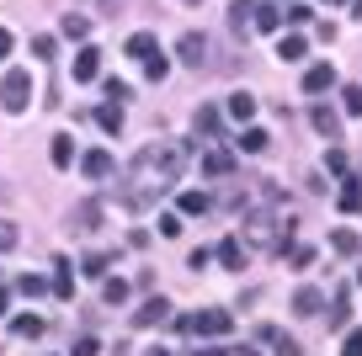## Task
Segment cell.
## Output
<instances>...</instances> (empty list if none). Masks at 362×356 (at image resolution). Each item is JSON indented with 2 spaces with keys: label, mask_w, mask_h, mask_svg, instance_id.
<instances>
[{
  "label": "cell",
  "mask_w": 362,
  "mask_h": 356,
  "mask_svg": "<svg viewBox=\"0 0 362 356\" xmlns=\"http://www.w3.org/2000/svg\"><path fill=\"white\" fill-rule=\"evenodd\" d=\"M181 170H187V144H176V138H160V144H144L134 155V191H128V202L134 208H144L149 197H160L165 186H176Z\"/></svg>",
  "instance_id": "obj_1"
},
{
  "label": "cell",
  "mask_w": 362,
  "mask_h": 356,
  "mask_svg": "<svg viewBox=\"0 0 362 356\" xmlns=\"http://www.w3.org/2000/svg\"><path fill=\"white\" fill-rule=\"evenodd\" d=\"M240 239H245L250 250H283L288 239H293V218H288V213H250Z\"/></svg>",
  "instance_id": "obj_2"
},
{
  "label": "cell",
  "mask_w": 362,
  "mask_h": 356,
  "mask_svg": "<svg viewBox=\"0 0 362 356\" xmlns=\"http://www.w3.org/2000/svg\"><path fill=\"white\" fill-rule=\"evenodd\" d=\"M0 101H6V112H27V101H33V75H27V69H6Z\"/></svg>",
  "instance_id": "obj_3"
},
{
  "label": "cell",
  "mask_w": 362,
  "mask_h": 356,
  "mask_svg": "<svg viewBox=\"0 0 362 356\" xmlns=\"http://www.w3.org/2000/svg\"><path fill=\"white\" fill-rule=\"evenodd\" d=\"M176 330H192V335H229V330H235V319H229V309H203V314H192V319H176Z\"/></svg>",
  "instance_id": "obj_4"
},
{
  "label": "cell",
  "mask_w": 362,
  "mask_h": 356,
  "mask_svg": "<svg viewBox=\"0 0 362 356\" xmlns=\"http://www.w3.org/2000/svg\"><path fill=\"white\" fill-rule=\"evenodd\" d=\"M176 54H181V64H187V69H203L208 64V37L203 32H181Z\"/></svg>",
  "instance_id": "obj_5"
},
{
  "label": "cell",
  "mask_w": 362,
  "mask_h": 356,
  "mask_svg": "<svg viewBox=\"0 0 362 356\" xmlns=\"http://www.w3.org/2000/svg\"><path fill=\"white\" fill-rule=\"evenodd\" d=\"M229 32H235V37L256 32V6H250V0H235V6H229Z\"/></svg>",
  "instance_id": "obj_6"
},
{
  "label": "cell",
  "mask_w": 362,
  "mask_h": 356,
  "mask_svg": "<svg viewBox=\"0 0 362 356\" xmlns=\"http://www.w3.org/2000/svg\"><path fill=\"white\" fill-rule=\"evenodd\" d=\"M165 319H170V303H165V298H149L144 309L134 314V324H139V330H149V324H165Z\"/></svg>",
  "instance_id": "obj_7"
},
{
  "label": "cell",
  "mask_w": 362,
  "mask_h": 356,
  "mask_svg": "<svg viewBox=\"0 0 362 356\" xmlns=\"http://www.w3.org/2000/svg\"><path fill=\"white\" fill-rule=\"evenodd\" d=\"M80 170H86L90 181H107L112 176V155H107V149H90V155L80 160Z\"/></svg>",
  "instance_id": "obj_8"
},
{
  "label": "cell",
  "mask_w": 362,
  "mask_h": 356,
  "mask_svg": "<svg viewBox=\"0 0 362 356\" xmlns=\"http://www.w3.org/2000/svg\"><path fill=\"white\" fill-rule=\"evenodd\" d=\"M96 75H102V54H96V48H80L75 54V80L86 85V80H96Z\"/></svg>",
  "instance_id": "obj_9"
},
{
  "label": "cell",
  "mask_w": 362,
  "mask_h": 356,
  "mask_svg": "<svg viewBox=\"0 0 362 356\" xmlns=\"http://www.w3.org/2000/svg\"><path fill=\"white\" fill-rule=\"evenodd\" d=\"M330 85H336V64H315V69L304 75V90H309V96H320V90H330Z\"/></svg>",
  "instance_id": "obj_10"
},
{
  "label": "cell",
  "mask_w": 362,
  "mask_h": 356,
  "mask_svg": "<svg viewBox=\"0 0 362 356\" xmlns=\"http://www.w3.org/2000/svg\"><path fill=\"white\" fill-rule=\"evenodd\" d=\"M309 54V43L298 32H288V37H277V59H283V64H298V59Z\"/></svg>",
  "instance_id": "obj_11"
},
{
  "label": "cell",
  "mask_w": 362,
  "mask_h": 356,
  "mask_svg": "<svg viewBox=\"0 0 362 356\" xmlns=\"http://www.w3.org/2000/svg\"><path fill=\"white\" fill-rule=\"evenodd\" d=\"M69 223H75V229H102V202H80V208L69 213Z\"/></svg>",
  "instance_id": "obj_12"
},
{
  "label": "cell",
  "mask_w": 362,
  "mask_h": 356,
  "mask_svg": "<svg viewBox=\"0 0 362 356\" xmlns=\"http://www.w3.org/2000/svg\"><path fill=\"white\" fill-rule=\"evenodd\" d=\"M214 256H218V261H224V266H229V271H240V266H245V239H224V245H218V250H214Z\"/></svg>",
  "instance_id": "obj_13"
},
{
  "label": "cell",
  "mask_w": 362,
  "mask_h": 356,
  "mask_svg": "<svg viewBox=\"0 0 362 356\" xmlns=\"http://www.w3.org/2000/svg\"><path fill=\"white\" fill-rule=\"evenodd\" d=\"M309 123H315L325 138H341V117H336L330 107H315V112H309Z\"/></svg>",
  "instance_id": "obj_14"
},
{
  "label": "cell",
  "mask_w": 362,
  "mask_h": 356,
  "mask_svg": "<svg viewBox=\"0 0 362 356\" xmlns=\"http://www.w3.org/2000/svg\"><path fill=\"white\" fill-rule=\"evenodd\" d=\"M320 303H325V298H320L315 287H298V292H293V314H304V319H315Z\"/></svg>",
  "instance_id": "obj_15"
},
{
  "label": "cell",
  "mask_w": 362,
  "mask_h": 356,
  "mask_svg": "<svg viewBox=\"0 0 362 356\" xmlns=\"http://www.w3.org/2000/svg\"><path fill=\"white\" fill-rule=\"evenodd\" d=\"M123 54H128V59H139V64H144V59L155 54V32H134V37H128V48H123Z\"/></svg>",
  "instance_id": "obj_16"
},
{
  "label": "cell",
  "mask_w": 362,
  "mask_h": 356,
  "mask_svg": "<svg viewBox=\"0 0 362 356\" xmlns=\"http://www.w3.org/2000/svg\"><path fill=\"white\" fill-rule=\"evenodd\" d=\"M235 144H240V149H245V155H261V149H267V144H272V134H267V128H245V134H240V138H235Z\"/></svg>",
  "instance_id": "obj_17"
},
{
  "label": "cell",
  "mask_w": 362,
  "mask_h": 356,
  "mask_svg": "<svg viewBox=\"0 0 362 356\" xmlns=\"http://www.w3.org/2000/svg\"><path fill=\"white\" fill-rule=\"evenodd\" d=\"M96 123H102L107 134H123V101H107V107L96 112Z\"/></svg>",
  "instance_id": "obj_18"
},
{
  "label": "cell",
  "mask_w": 362,
  "mask_h": 356,
  "mask_svg": "<svg viewBox=\"0 0 362 356\" xmlns=\"http://www.w3.org/2000/svg\"><path fill=\"white\" fill-rule=\"evenodd\" d=\"M229 117H235V123H250V117H256V96H245V90L229 96Z\"/></svg>",
  "instance_id": "obj_19"
},
{
  "label": "cell",
  "mask_w": 362,
  "mask_h": 356,
  "mask_svg": "<svg viewBox=\"0 0 362 356\" xmlns=\"http://www.w3.org/2000/svg\"><path fill=\"white\" fill-rule=\"evenodd\" d=\"M208 208H214L208 191H181V213H187V218H197V213H208Z\"/></svg>",
  "instance_id": "obj_20"
},
{
  "label": "cell",
  "mask_w": 362,
  "mask_h": 356,
  "mask_svg": "<svg viewBox=\"0 0 362 356\" xmlns=\"http://www.w3.org/2000/svg\"><path fill=\"white\" fill-rule=\"evenodd\" d=\"M330 250H336V256H357V250H362V239H357L351 229H336V234H330Z\"/></svg>",
  "instance_id": "obj_21"
},
{
  "label": "cell",
  "mask_w": 362,
  "mask_h": 356,
  "mask_svg": "<svg viewBox=\"0 0 362 356\" xmlns=\"http://www.w3.org/2000/svg\"><path fill=\"white\" fill-rule=\"evenodd\" d=\"M11 330L22 335V340H37V335H43V319H37V314H16V319H11Z\"/></svg>",
  "instance_id": "obj_22"
},
{
  "label": "cell",
  "mask_w": 362,
  "mask_h": 356,
  "mask_svg": "<svg viewBox=\"0 0 362 356\" xmlns=\"http://www.w3.org/2000/svg\"><path fill=\"white\" fill-rule=\"evenodd\" d=\"M54 292H59V298H75V277H69V261H54Z\"/></svg>",
  "instance_id": "obj_23"
},
{
  "label": "cell",
  "mask_w": 362,
  "mask_h": 356,
  "mask_svg": "<svg viewBox=\"0 0 362 356\" xmlns=\"http://www.w3.org/2000/svg\"><path fill=\"white\" fill-rule=\"evenodd\" d=\"M102 298L112 303V309H123V303H128V282H123V277H107V282H102Z\"/></svg>",
  "instance_id": "obj_24"
},
{
  "label": "cell",
  "mask_w": 362,
  "mask_h": 356,
  "mask_svg": "<svg viewBox=\"0 0 362 356\" xmlns=\"http://www.w3.org/2000/svg\"><path fill=\"white\" fill-rule=\"evenodd\" d=\"M283 27V11L277 6H256V32H277Z\"/></svg>",
  "instance_id": "obj_25"
},
{
  "label": "cell",
  "mask_w": 362,
  "mask_h": 356,
  "mask_svg": "<svg viewBox=\"0 0 362 356\" xmlns=\"http://www.w3.org/2000/svg\"><path fill=\"white\" fill-rule=\"evenodd\" d=\"M48 160H54L59 170H69V165H75V144H69V138H54V149H48Z\"/></svg>",
  "instance_id": "obj_26"
},
{
  "label": "cell",
  "mask_w": 362,
  "mask_h": 356,
  "mask_svg": "<svg viewBox=\"0 0 362 356\" xmlns=\"http://www.w3.org/2000/svg\"><path fill=\"white\" fill-rule=\"evenodd\" d=\"M203 170H208V176H229V170H235V160H229L224 149H214V155H203Z\"/></svg>",
  "instance_id": "obj_27"
},
{
  "label": "cell",
  "mask_w": 362,
  "mask_h": 356,
  "mask_svg": "<svg viewBox=\"0 0 362 356\" xmlns=\"http://www.w3.org/2000/svg\"><path fill=\"white\" fill-rule=\"evenodd\" d=\"M283 256H288V266H293V271H304L309 261H315V250H309V245H283Z\"/></svg>",
  "instance_id": "obj_28"
},
{
  "label": "cell",
  "mask_w": 362,
  "mask_h": 356,
  "mask_svg": "<svg viewBox=\"0 0 362 356\" xmlns=\"http://www.w3.org/2000/svg\"><path fill=\"white\" fill-rule=\"evenodd\" d=\"M341 213H362V186H357V181L341 186Z\"/></svg>",
  "instance_id": "obj_29"
},
{
  "label": "cell",
  "mask_w": 362,
  "mask_h": 356,
  "mask_svg": "<svg viewBox=\"0 0 362 356\" xmlns=\"http://www.w3.org/2000/svg\"><path fill=\"white\" fill-rule=\"evenodd\" d=\"M59 27H64V37H75V43H80V37L90 32V16H75V11H69L64 22H59Z\"/></svg>",
  "instance_id": "obj_30"
},
{
  "label": "cell",
  "mask_w": 362,
  "mask_h": 356,
  "mask_svg": "<svg viewBox=\"0 0 362 356\" xmlns=\"http://www.w3.org/2000/svg\"><path fill=\"white\" fill-rule=\"evenodd\" d=\"M107 266H112V256H102V250L80 261V271H86V277H107Z\"/></svg>",
  "instance_id": "obj_31"
},
{
  "label": "cell",
  "mask_w": 362,
  "mask_h": 356,
  "mask_svg": "<svg viewBox=\"0 0 362 356\" xmlns=\"http://www.w3.org/2000/svg\"><path fill=\"white\" fill-rule=\"evenodd\" d=\"M192 123H197V134H218V112H214V107H197Z\"/></svg>",
  "instance_id": "obj_32"
},
{
  "label": "cell",
  "mask_w": 362,
  "mask_h": 356,
  "mask_svg": "<svg viewBox=\"0 0 362 356\" xmlns=\"http://www.w3.org/2000/svg\"><path fill=\"white\" fill-rule=\"evenodd\" d=\"M144 75H149V80H155V85H160V80L170 75V64H165V59H155V54H149V59H144Z\"/></svg>",
  "instance_id": "obj_33"
},
{
  "label": "cell",
  "mask_w": 362,
  "mask_h": 356,
  "mask_svg": "<svg viewBox=\"0 0 362 356\" xmlns=\"http://www.w3.org/2000/svg\"><path fill=\"white\" fill-rule=\"evenodd\" d=\"M16 239H22V229H16V223H0V256L16 250Z\"/></svg>",
  "instance_id": "obj_34"
},
{
  "label": "cell",
  "mask_w": 362,
  "mask_h": 356,
  "mask_svg": "<svg viewBox=\"0 0 362 356\" xmlns=\"http://www.w3.org/2000/svg\"><path fill=\"white\" fill-rule=\"evenodd\" d=\"M330 330H346V292H336V309H330Z\"/></svg>",
  "instance_id": "obj_35"
},
{
  "label": "cell",
  "mask_w": 362,
  "mask_h": 356,
  "mask_svg": "<svg viewBox=\"0 0 362 356\" xmlns=\"http://www.w3.org/2000/svg\"><path fill=\"white\" fill-rule=\"evenodd\" d=\"M16 287H22V292H27V298H37V292H43V287H48V282H43V277H33V271H27V277H22V282H16Z\"/></svg>",
  "instance_id": "obj_36"
},
{
  "label": "cell",
  "mask_w": 362,
  "mask_h": 356,
  "mask_svg": "<svg viewBox=\"0 0 362 356\" xmlns=\"http://www.w3.org/2000/svg\"><path fill=\"white\" fill-rule=\"evenodd\" d=\"M96 351H102V345H96V335H80V340H75V351H69V356H96Z\"/></svg>",
  "instance_id": "obj_37"
},
{
  "label": "cell",
  "mask_w": 362,
  "mask_h": 356,
  "mask_svg": "<svg viewBox=\"0 0 362 356\" xmlns=\"http://www.w3.org/2000/svg\"><path fill=\"white\" fill-rule=\"evenodd\" d=\"M325 165H330V170H336V176H346V170H351V160H346V155H341V149H330V155H325Z\"/></svg>",
  "instance_id": "obj_38"
},
{
  "label": "cell",
  "mask_w": 362,
  "mask_h": 356,
  "mask_svg": "<svg viewBox=\"0 0 362 356\" xmlns=\"http://www.w3.org/2000/svg\"><path fill=\"white\" fill-rule=\"evenodd\" d=\"M341 96H346V112H351V117H362V85H351V90H341Z\"/></svg>",
  "instance_id": "obj_39"
},
{
  "label": "cell",
  "mask_w": 362,
  "mask_h": 356,
  "mask_svg": "<svg viewBox=\"0 0 362 356\" xmlns=\"http://www.w3.org/2000/svg\"><path fill=\"white\" fill-rule=\"evenodd\" d=\"M341 356H362V330H351L346 340H341Z\"/></svg>",
  "instance_id": "obj_40"
},
{
  "label": "cell",
  "mask_w": 362,
  "mask_h": 356,
  "mask_svg": "<svg viewBox=\"0 0 362 356\" xmlns=\"http://www.w3.org/2000/svg\"><path fill=\"white\" fill-rule=\"evenodd\" d=\"M33 54L48 64V59H54V37H33Z\"/></svg>",
  "instance_id": "obj_41"
},
{
  "label": "cell",
  "mask_w": 362,
  "mask_h": 356,
  "mask_svg": "<svg viewBox=\"0 0 362 356\" xmlns=\"http://www.w3.org/2000/svg\"><path fill=\"white\" fill-rule=\"evenodd\" d=\"M160 234H165V239H176V234H181V218H176V213H165V218H160Z\"/></svg>",
  "instance_id": "obj_42"
},
{
  "label": "cell",
  "mask_w": 362,
  "mask_h": 356,
  "mask_svg": "<svg viewBox=\"0 0 362 356\" xmlns=\"http://www.w3.org/2000/svg\"><path fill=\"white\" fill-rule=\"evenodd\" d=\"M90 6H96V11H102V16H117V11H123V6H128V0H90Z\"/></svg>",
  "instance_id": "obj_43"
},
{
  "label": "cell",
  "mask_w": 362,
  "mask_h": 356,
  "mask_svg": "<svg viewBox=\"0 0 362 356\" xmlns=\"http://www.w3.org/2000/svg\"><path fill=\"white\" fill-rule=\"evenodd\" d=\"M11 48H16V37H11V32H6V27H0V59L11 54Z\"/></svg>",
  "instance_id": "obj_44"
},
{
  "label": "cell",
  "mask_w": 362,
  "mask_h": 356,
  "mask_svg": "<svg viewBox=\"0 0 362 356\" xmlns=\"http://www.w3.org/2000/svg\"><path fill=\"white\" fill-rule=\"evenodd\" d=\"M277 356H304V351H298L293 340H277Z\"/></svg>",
  "instance_id": "obj_45"
},
{
  "label": "cell",
  "mask_w": 362,
  "mask_h": 356,
  "mask_svg": "<svg viewBox=\"0 0 362 356\" xmlns=\"http://www.w3.org/2000/svg\"><path fill=\"white\" fill-rule=\"evenodd\" d=\"M0 319H6V287H0Z\"/></svg>",
  "instance_id": "obj_46"
},
{
  "label": "cell",
  "mask_w": 362,
  "mask_h": 356,
  "mask_svg": "<svg viewBox=\"0 0 362 356\" xmlns=\"http://www.w3.org/2000/svg\"><path fill=\"white\" fill-rule=\"evenodd\" d=\"M192 356H224V351H192Z\"/></svg>",
  "instance_id": "obj_47"
},
{
  "label": "cell",
  "mask_w": 362,
  "mask_h": 356,
  "mask_svg": "<svg viewBox=\"0 0 362 356\" xmlns=\"http://www.w3.org/2000/svg\"><path fill=\"white\" fill-rule=\"evenodd\" d=\"M351 11H357V16H362V0H351Z\"/></svg>",
  "instance_id": "obj_48"
},
{
  "label": "cell",
  "mask_w": 362,
  "mask_h": 356,
  "mask_svg": "<svg viewBox=\"0 0 362 356\" xmlns=\"http://www.w3.org/2000/svg\"><path fill=\"white\" fill-rule=\"evenodd\" d=\"M149 356H170V351H160V345H155V351H149Z\"/></svg>",
  "instance_id": "obj_49"
},
{
  "label": "cell",
  "mask_w": 362,
  "mask_h": 356,
  "mask_svg": "<svg viewBox=\"0 0 362 356\" xmlns=\"http://www.w3.org/2000/svg\"><path fill=\"white\" fill-rule=\"evenodd\" d=\"M187 6H203V0H187Z\"/></svg>",
  "instance_id": "obj_50"
},
{
  "label": "cell",
  "mask_w": 362,
  "mask_h": 356,
  "mask_svg": "<svg viewBox=\"0 0 362 356\" xmlns=\"http://www.w3.org/2000/svg\"><path fill=\"white\" fill-rule=\"evenodd\" d=\"M325 6H336V0H325Z\"/></svg>",
  "instance_id": "obj_51"
},
{
  "label": "cell",
  "mask_w": 362,
  "mask_h": 356,
  "mask_svg": "<svg viewBox=\"0 0 362 356\" xmlns=\"http://www.w3.org/2000/svg\"><path fill=\"white\" fill-rule=\"evenodd\" d=\"M357 282H362V271H357Z\"/></svg>",
  "instance_id": "obj_52"
}]
</instances>
